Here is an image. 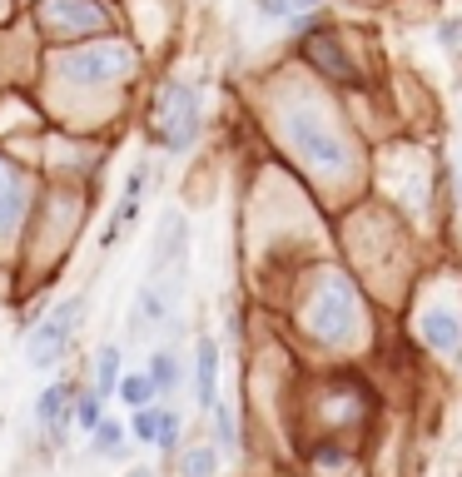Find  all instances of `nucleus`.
Returning <instances> with one entry per match:
<instances>
[{
    "mask_svg": "<svg viewBox=\"0 0 462 477\" xmlns=\"http://www.w3.org/2000/svg\"><path fill=\"white\" fill-rule=\"evenodd\" d=\"M259 5V15H269V20H299V15L318 11L324 0H254Z\"/></svg>",
    "mask_w": 462,
    "mask_h": 477,
    "instance_id": "dca6fc26",
    "label": "nucleus"
},
{
    "mask_svg": "<svg viewBox=\"0 0 462 477\" xmlns=\"http://www.w3.org/2000/svg\"><path fill=\"white\" fill-rule=\"evenodd\" d=\"M129 433H135V442H154V448H160L164 413H160V408H145V413H135V423H129Z\"/></svg>",
    "mask_w": 462,
    "mask_h": 477,
    "instance_id": "6ab92c4d",
    "label": "nucleus"
},
{
    "mask_svg": "<svg viewBox=\"0 0 462 477\" xmlns=\"http://www.w3.org/2000/svg\"><path fill=\"white\" fill-rule=\"evenodd\" d=\"M120 383H125V373H120V348L105 343V348L95 353V393L110 398V393H120Z\"/></svg>",
    "mask_w": 462,
    "mask_h": 477,
    "instance_id": "f8f14e48",
    "label": "nucleus"
},
{
    "mask_svg": "<svg viewBox=\"0 0 462 477\" xmlns=\"http://www.w3.org/2000/svg\"><path fill=\"white\" fill-rule=\"evenodd\" d=\"M288 145L299 150V160H309L313 169H343L353 160L348 139L338 135V125L328 114H318L313 105H299L294 120H288Z\"/></svg>",
    "mask_w": 462,
    "mask_h": 477,
    "instance_id": "20e7f679",
    "label": "nucleus"
},
{
    "mask_svg": "<svg viewBox=\"0 0 462 477\" xmlns=\"http://www.w3.org/2000/svg\"><path fill=\"white\" fill-rule=\"evenodd\" d=\"M135 65H139V55L129 51L125 40H90V45H75L60 60H51V70L65 80H80V85H110V80H129Z\"/></svg>",
    "mask_w": 462,
    "mask_h": 477,
    "instance_id": "f03ea898",
    "label": "nucleus"
},
{
    "mask_svg": "<svg viewBox=\"0 0 462 477\" xmlns=\"http://www.w3.org/2000/svg\"><path fill=\"white\" fill-rule=\"evenodd\" d=\"M214 467H219L214 442H209V448H189L184 457H179V473H184V477H214Z\"/></svg>",
    "mask_w": 462,
    "mask_h": 477,
    "instance_id": "f3484780",
    "label": "nucleus"
},
{
    "mask_svg": "<svg viewBox=\"0 0 462 477\" xmlns=\"http://www.w3.org/2000/svg\"><path fill=\"white\" fill-rule=\"evenodd\" d=\"M75 413V388H70V383H51V388L40 393L35 398V423L45 427V433H55V438H60V427H65V418Z\"/></svg>",
    "mask_w": 462,
    "mask_h": 477,
    "instance_id": "9d476101",
    "label": "nucleus"
},
{
    "mask_svg": "<svg viewBox=\"0 0 462 477\" xmlns=\"http://www.w3.org/2000/svg\"><path fill=\"white\" fill-rule=\"evenodd\" d=\"M309 60L318 65L324 75L343 80V85H358V70L348 65V55H343V45H338L333 35H318V40H309Z\"/></svg>",
    "mask_w": 462,
    "mask_h": 477,
    "instance_id": "9b49d317",
    "label": "nucleus"
},
{
    "mask_svg": "<svg viewBox=\"0 0 462 477\" xmlns=\"http://www.w3.org/2000/svg\"><path fill=\"white\" fill-rule=\"evenodd\" d=\"M150 378H154V393H160V398L179 388V364H175V353H169V348H160L150 358Z\"/></svg>",
    "mask_w": 462,
    "mask_h": 477,
    "instance_id": "2eb2a0df",
    "label": "nucleus"
},
{
    "mask_svg": "<svg viewBox=\"0 0 462 477\" xmlns=\"http://www.w3.org/2000/svg\"><path fill=\"white\" fill-rule=\"evenodd\" d=\"M80 314H85V299H65L45 324L30 328V368L51 373V368L60 364L70 339H75V328H80Z\"/></svg>",
    "mask_w": 462,
    "mask_h": 477,
    "instance_id": "423d86ee",
    "label": "nucleus"
},
{
    "mask_svg": "<svg viewBox=\"0 0 462 477\" xmlns=\"http://www.w3.org/2000/svg\"><path fill=\"white\" fill-rule=\"evenodd\" d=\"M129 477H154V473H145V467H139V473H129Z\"/></svg>",
    "mask_w": 462,
    "mask_h": 477,
    "instance_id": "5701e85b",
    "label": "nucleus"
},
{
    "mask_svg": "<svg viewBox=\"0 0 462 477\" xmlns=\"http://www.w3.org/2000/svg\"><path fill=\"white\" fill-rule=\"evenodd\" d=\"M75 423L85 427V433H95V427L105 423V398H100L95 388H90V393H80V398H75Z\"/></svg>",
    "mask_w": 462,
    "mask_h": 477,
    "instance_id": "a211bd4d",
    "label": "nucleus"
},
{
    "mask_svg": "<svg viewBox=\"0 0 462 477\" xmlns=\"http://www.w3.org/2000/svg\"><path fill=\"white\" fill-rule=\"evenodd\" d=\"M154 378L150 373H125V383H120V403H125L129 413H145V408H154Z\"/></svg>",
    "mask_w": 462,
    "mask_h": 477,
    "instance_id": "ddd939ff",
    "label": "nucleus"
},
{
    "mask_svg": "<svg viewBox=\"0 0 462 477\" xmlns=\"http://www.w3.org/2000/svg\"><path fill=\"white\" fill-rule=\"evenodd\" d=\"M437 35H442V45H458V35H462V20H452V26H437Z\"/></svg>",
    "mask_w": 462,
    "mask_h": 477,
    "instance_id": "4be33fe9",
    "label": "nucleus"
},
{
    "mask_svg": "<svg viewBox=\"0 0 462 477\" xmlns=\"http://www.w3.org/2000/svg\"><path fill=\"white\" fill-rule=\"evenodd\" d=\"M214 433H219V448H239V427H234V413H229L224 403H219V408H214Z\"/></svg>",
    "mask_w": 462,
    "mask_h": 477,
    "instance_id": "aec40b11",
    "label": "nucleus"
},
{
    "mask_svg": "<svg viewBox=\"0 0 462 477\" xmlns=\"http://www.w3.org/2000/svg\"><path fill=\"white\" fill-rule=\"evenodd\" d=\"M194 403L204 413L219 408V348H214V339H200V348H194Z\"/></svg>",
    "mask_w": 462,
    "mask_h": 477,
    "instance_id": "6e6552de",
    "label": "nucleus"
},
{
    "mask_svg": "<svg viewBox=\"0 0 462 477\" xmlns=\"http://www.w3.org/2000/svg\"><path fill=\"white\" fill-rule=\"evenodd\" d=\"M35 26L45 40H60V45L80 40V45H90L95 30L110 26V15H105L100 0H35Z\"/></svg>",
    "mask_w": 462,
    "mask_h": 477,
    "instance_id": "39448f33",
    "label": "nucleus"
},
{
    "mask_svg": "<svg viewBox=\"0 0 462 477\" xmlns=\"http://www.w3.org/2000/svg\"><path fill=\"white\" fill-rule=\"evenodd\" d=\"M423 339L433 353H442V358H458L462 353V314L458 309H427L423 314Z\"/></svg>",
    "mask_w": 462,
    "mask_h": 477,
    "instance_id": "0eeeda50",
    "label": "nucleus"
},
{
    "mask_svg": "<svg viewBox=\"0 0 462 477\" xmlns=\"http://www.w3.org/2000/svg\"><path fill=\"white\" fill-rule=\"evenodd\" d=\"M358 324V293L343 274H324L318 278V289L309 293L303 303V328H309L313 339L324 343H343Z\"/></svg>",
    "mask_w": 462,
    "mask_h": 477,
    "instance_id": "f257e3e1",
    "label": "nucleus"
},
{
    "mask_svg": "<svg viewBox=\"0 0 462 477\" xmlns=\"http://www.w3.org/2000/svg\"><path fill=\"white\" fill-rule=\"evenodd\" d=\"M20 214H26V184H20V169L0 154V238L20 224Z\"/></svg>",
    "mask_w": 462,
    "mask_h": 477,
    "instance_id": "1a4fd4ad",
    "label": "nucleus"
},
{
    "mask_svg": "<svg viewBox=\"0 0 462 477\" xmlns=\"http://www.w3.org/2000/svg\"><path fill=\"white\" fill-rule=\"evenodd\" d=\"M179 448V418L164 413V433H160V452H175Z\"/></svg>",
    "mask_w": 462,
    "mask_h": 477,
    "instance_id": "412c9836",
    "label": "nucleus"
},
{
    "mask_svg": "<svg viewBox=\"0 0 462 477\" xmlns=\"http://www.w3.org/2000/svg\"><path fill=\"white\" fill-rule=\"evenodd\" d=\"M200 120H204L200 90L189 85V80H164L160 100H154V135H160L164 150L184 154L200 139Z\"/></svg>",
    "mask_w": 462,
    "mask_h": 477,
    "instance_id": "7ed1b4c3",
    "label": "nucleus"
},
{
    "mask_svg": "<svg viewBox=\"0 0 462 477\" xmlns=\"http://www.w3.org/2000/svg\"><path fill=\"white\" fill-rule=\"evenodd\" d=\"M125 423H114V418H105L100 427H95V433H90V448L100 452V457H110V463H120V457H125Z\"/></svg>",
    "mask_w": 462,
    "mask_h": 477,
    "instance_id": "4468645a",
    "label": "nucleus"
}]
</instances>
